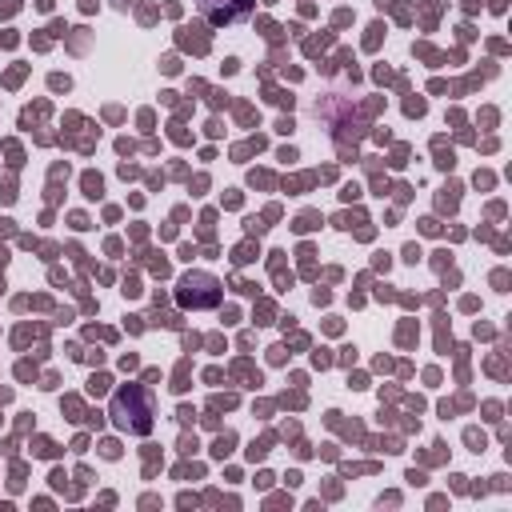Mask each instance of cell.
<instances>
[{"instance_id": "6da1fadb", "label": "cell", "mask_w": 512, "mask_h": 512, "mask_svg": "<svg viewBox=\"0 0 512 512\" xmlns=\"http://www.w3.org/2000/svg\"><path fill=\"white\" fill-rule=\"evenodd\" d=\"M108 416L120 432L128 436H148L152 432V396L140 388V384H124L112 392V404H108Z\"/></svg>"}, {"instance_id": "3957f363", "label": "cell", "mask_w": 512, "mask_h": 512, "mask_svg": "<svg viewBox=\"0 0 512 512\" xmlns=\"http://www.w3.org/2000/svg\"><path fill=\"white\" fill-rule=\"evenodd\" d=\"M196 8L208 24L228 28V24H244L256 12V0H196Z\"/></svg>"}, {"instance_id": "7a4b0ae2", "label": "cell", "mask_w": 512, "mask_h": 512, "mask_svg": "<svg viewBox=\"0 0 512 512\" xmlns=\"http://www.w3.org/2000/svg\"><path fill=\"white\" fill-rule=\"evenodd\" d=\"M176 300H180V308H192V312L216 308L220 304V280L208 276V272H188L176 284Z\"/></svg>"}]
</instances>
